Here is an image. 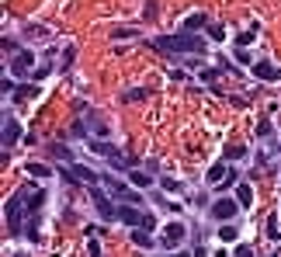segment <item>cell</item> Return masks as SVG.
I'll return each mask as SVG.
<instances>
[{
  "instance_id": "6da1fadb",
  "label": "cell",
  "mask_w": 281,
  "mask_h": 257,
  "mask_svg": "<svg viewBox=\"0 0 281 257\" xmlns=\"http://www.w3.org/2000/svg\"><path fill=\"white\" fill-rule=\"evenodd\" d=\"M163 52H205V39L191 35V32H177V35H163L153 42Z\"/></svg>"
},
{
  "instance_id": "7a4b0ae2",
  "label": "cell",
  "mask_w": 281,
  "mask_h": 257,
  "mask_svg": "<svg viewBox=\"0 0 281 257\" xmlns=\"http://www.w3.org/2000/svg\"><path fill=\"white\" fill-rule=\"evenodd\" d=\"M21 195H24V191H18V195L7 198V233H11V237H18V233H21V216H24Z\"/></svg>"
},
{
  "instance_id": "3957f363",
  "label": "cell",
  "mask_w": 281,
  "mask_h": 257,
  "mask_svg": "<svg viewBox=\"0 0 281 257\" xmlns=\"http://www.w3.org/2000/svg\"><path fill=\"white\" fill-rule=\"evenodd\" d=\"M118 219L125 226H142V230L153 226V216H149V212H139L136 205H118Z\"/></svg>"
},
{
  "instance_id": "277c9868",
  "label": "cell",
  "mask_w": 281,
  "mask_h": 257,
  "mask_svg": "<svg viewBox=\"0 0 281 257\" xmlns=\"http://www.w3.org/2000/svg\"><path fill=\"white\" fill-rule=\"evenodd\" d=\"M101 181L108 184V191H111V195H115V198H125L129 205H139V202H142V195H139V191H132V188H129V184H121L118 178H111V174H104Z\"/></svg>"
},
{
  "instance_id": "5b68a950",
  "label": "cell",
  "mask_w": 281,
  "mask_h": 257,
  "mask_svg": "<svg viewBox=\"0 0 281 257\" xmlns=\"http://www.w3.org/2000/svg\"><path fill=\"white\" fill-rule=\"evenodd\" d=\"M236 212H240V202H233V198H219V202H212V219H219V222H229Z\"/></svg>"
},
{
  "instance_id": "8992f818",
  "label": "cell",
  "mask_w": 281,
  "mask_h": 257,
  "mask_svg": "<svg viewBox=\"0 0 281 257\" xmlns=\"http://www.w3.org/2000/svg\"><path fill=\"white\" fill-rule=\"evenodd\" d=\"M90 195H94V205H98V212L101 219H118V209H115V202L104 195L101 188H90Z\"/></svg>"
},
{
  "instance_id": "52a82bcc",
  "label": "cell",
  "mask_w": 281,
  "mask_h": 257,
  "mask_svg": "<svg viewBox=\"0 0 281 257\" xmlns=\"http://www.w3.org/2000/svg\"><path fill=\"white\" fill-rule=\"evenodd\" d=\"M63 174H66V181H83V184H98V174L94 170H87V167H80V163H70V167H63Z\"/></svg>"
},
{
  "instance_id": "ba28073f",
  "label": "cell",
  "mask_w": 281,
  "mask_h": 257,
  "mask_svg": "<svg viewBox=\"0 0 281 257\" xmlns=\"http://www.w3.org/2000/svg\"><path fill=\"white\" fill-rule=\"evenodd\" d=\"M181 240H184V222H170V226L163 230L160 243H163V247H177Z\"/></svg>"
},
{
  "instance_id": "9c48e42d",
  "label": "cell",
  "mask_w": 281,
  "mask_h": 257,
  "mask_svg": "<svg viewBox=\"0 0 281 257\" xmlns=\"http://www.w3.org/2000/svg\"><path fill=\"white\" fill-rule=\"evenodd\" d=\"M18 139H21V125L14 119H4V153H7Z\"/></svg>"
},
{
  "instance_id": "30bf717a",
  "label": "cell",
  "mask_w": 281,
  "mask_h": 257,
  "mask_svg": "<svg viewBox=\"0 0 281 257\" xmlns=\"http://www.w3.org/2000/svg\"><path fill=\"white\" fill-rule=\"evenodd\" d=\"M32 63H35V56H32L28 49H18V56H14V63H11V70H14L18 77H24V73L32 70Z\"/></svg>"
},
{
  "instance_id": "8fae6325",
  "label": "cell",
  "mask_w": 281,
  "mask_h": 257,
  "mask_svg": "<svg viewBox=\"0 0 281 257\" xmlns=\"http://www.w3.org/2000/svg\"><path fill=\"white\" fill-rule=\"evenodd\" d=\"M205 21H208V14H205V11H195V14H188V18H184L181 32H191V35H195L198 28H205Z\"/></svg>"
},
{
  "instance_id": "7c38bea8",
  "label": "cell",
  "mask_w": 281,
  "mask_h": 257,
  "mask_svg": "<svg viewBox=\"0 0 281 257\" xmlns=\"http://www.w3.org/2000/svg\"><path fill=\"white\" fill-rule=\"evenodd\" d=\"M254 73H257V77H264V80H278V77H281V70H274L271 63H254Z\"/></svg>"
},
{
  "instance_id": "4fadbf2b",
  "label": "cell",
  "mask_w": 281,
  "mask_h": 257,
  "mask_svg": "<svg viewBox=\"0 0 281 257\" xmlns=\"http://www.w3.org/2000/svg\"><path fill=\"white\" fill-rule=\"evenodd\" d=\"M205 178H208V184H222V181L229 178V167H226V163H215V167H212Z\"/></svg>"
},
{
  "instance_id": "5bb4252c",
  "label": "cell",
  "mask_w": 281,
  "mask_h": 257,
  "mask_svg": "<svg viewBox=\"0 0 281 257\" xmlns=\"http://www.w3.org/2000/svg\"><path fill=\"white\" fill-rule=\"evenodd\" d=\"M236 202H240V209L254 205V188H250V184H240V191H236Z\"/></svg>"
},
{
  "instance_id": "9a60e30c",
  "label": "cell",
  "mask_w": 281,
  "mask_h": 257,
  "mask_svg": "<svg viewBox=\"0 0 281 257\" xmlns=\"http://www.w3.org/2000/svg\"><path fill=\"white\" fill-rule=\"evenodd\" d=\"M42 202H45V191H35V195H32V202H28V212H32V222H35V216H39Z\"/></svg>"
},
{
  "instance_id": "2e32d148",
  "label": "cell",
  "mask_w": 281,
  "mask_h": 257,
  "mask_svg": "<svg viewBox=\"0 0 281 257\" xmlns=\"http://www.w3.org/2000/svg\"><path fill=\"white\" fill-rule=\"evenodd\" d=\"M129 181H132L136 188H149V184H153V178H149V174H142V170H132V174H129Z\"/></svg>"
},
{
  "instance_id": "e0dca14e",
  "label": "cell",
  "mask_w": 281,
  "mask_h": 257,
  "mask_svg": "<svg viewBox=\"0 0 281 257\" xmlns=\"http://www.w3.org/2000/svg\"><path fill=\"white\" fill-rule=\"evenodd\" d=\"M219 240H222V243H236V240H240L236 226H222V230H219Z\"/></svg>"
},
{
  "instance_id": "ac0fdd59",
  "label": "cell",
  "mask_w": 281,
  "mask_h": 257,
  "mask_svg": "<svg viewBox=\"0 0 281 257\" xmlns=\"http://www.w3.org/2000/svg\"><path fill=\"white\" fill-rule=\"evenodd\" d=\"M132 243H136V247H153V237L142 233V230H132Z\"/></svg>"
},
{
  "instance_id": "d6986e66",
  "label": "cell",
  "mask_w": 281,
  "mask_h": 257,
  "mask_svg": "<svg viewBox=\"0 0 281 257\" xmlns=\"http://www.w3.org/2000/svg\"><path fill=\"white\" fill-rule=\"evenodd\" d=\"M264 233H267L271 240H278L281 230H278V219H274V216H267V219H264Z\"/></svg>"
},
{
  "instance_id": "ffe728a7",
  "label": "cell",
  "mask_w": 281,
  "mask_h": 257,
  "mask_svg": "<svg viewBox=\"0 0 281 257\" xmlns=\"http://www.w3.org/2000/svg\"><path fill=\"white\" fill-rule=\"evenodd\" d=\"M236 157H246V146H226V160H236Z\"/></svg>"
},
{
  "instance_id": "44dd1931",
  "label": "cell",
  "mask_w": 281,
  "mask_h": 257,
  "mask_svg": "<svg viewBox=\"0 0 281 257\" xmlns=\"http://www.w3.org/2000/svg\"><path fill=\"white\" fill-rule=\"evenodd\" d=\"M90 150H94L98 157H111V153H115V146H108V142H94Z\"/></svg>"
},
{
  "instance_id": "7402d4cb",
  "label": "cell",
  "mask_w": 281,
  "mask_h": 257,
  "mask_svg": "<svg viewBox=\"0 0 281 257\" xmlns=\"http://www.w3.org/2000/svg\"><path fill=\"white\" fill-rule=\"evenodd\" d=\"M108 160H111V163H115L118 170H125V167H129V157H121L118 150H115V153H111V157H108Z\"/></svg>"
},
{
  "instance_id": "603a6c76",
  "label": "cell",
  "mask_w": 281,
  "mask_h": 257,
  "mask_svg": "<svg viewBox=\"0 0 281 257\" xmlns=\"http://www.w3.org/2000/svg\"><path fill=\"white\" fill-rule=\"evenodd\" d=\"M24 170H28V174H35V178H45V174H49V167H42V163H28Z\"/></svg>"
},
{
  "instance_id": "cb8c5ba5",
  "label": "cell",
  "mask_w": 281,
  "mask_h": 257,
  "mask_svg": "<svg viewBox=\"0 0 281 257\" xmlns=\"http://www.w3.org/2000/svg\"><path fill=\"white\" fill-rule=\"evenodd\" d=\"M35 91H39V87H35V83H21V87H18V98H32V94H35Z\"/></svg>"
},
{
  "instance_id": "d4e9b609",
  "label": "cell",
  "mask_w": 281,
  "mask_h": 257,
  "mask_svg": "<svg viewBox=\"0 0 281 257\" xmlns=\"http://www.w3.org/2000/svg\"><path fill=\"white\" fill-rule=\"evenodd\" d=\"M52 157H59V160H70V163H73V157H70V150H66V146H52Z\"/></svg>"
},
{
  "instance_id": "484cf974",
  "label": "cell",
  "mask_w": 281,
  "mask_h": 257,
  "mask_svg": "<svg viewBox=\"0 0 281 257\" xmlns=\"http://www.w3.org/2000/svg\"><path fill=\"white\" fill-rule=\"evenodd\" d=\"M121 98H125V101H142V98H146V91H125Z\"/></svg>"
},
{
  "instance_id": "4316f807",
  "label": "cell",
  "mask_w": 281,
  "mask_h": 257,
  "mask_svg": "<svg viewBox=\"0 0 281 257\" xmlns=\"http://www.w3.org/2000/svg\"><path fill=\"white\" fill-rule=\"evenodd\" d=\"M236 257H254V247H250V243H240V247H236Z\"/></svg>"
},
{
  "instance_id": "83f0119b",
  "label": "cell",
  "mask_w": 281,
  "mask_h": 257,
  "mask_svg": "<svg viewBox=\"0 0 281 257\" xmlns=\"http://www.w3.org/2000/svg\"><path fill=\"white\" fill-rule=\"evenodd\" d=\"M160 184H163V188H167V191H177V188H181V184H177V181H174V178H163Z\"/></svg>"
},
{
  "instance_id": "f1b7e54d",
  "label": "cell",
  "mask_w": 281,
  "mask_h": 257,
  "mask_svg": "<svg viewBox=\"0 0 281 257\" xmlns=\"http://www.w3.org/2000/svg\"><path fill=\"white\" fill-rule=\"evenodd\" d=\"M257 136H271V122H267V119L257 125Z\"/></svg>"
},
{
  "instance_id": "f546056e",
  "label": "cell",
  "mask_w": 281,
  "mask_h": 257,
  "mask_svg": "<svg viewBox=\"0 0 281 257\" xmlns=\"http://www.w3.org/2000/svg\"><path fill=\"white\" fill-rule=\"evenodd\" d=\"M254 39H257L254 32H243V35H240V42H236V45H250V42H254Z\"/></svg>"
},
{
  "instance_id": "4dcf8cb0",
  "label": "cell",
  "mask_w": 281,
  "mask_h": 257,
  "mask_svg": "<svg viewBox=\"0 0 281 257\" xmlns=\"http://www.w3.org/2000/svg\"><path fill=\"white\" fill-rule=\"evenodd\" d=\"M49 70H52V66H49V63H45V66H39V70H35V73H32V77H35V80H45V73H49Z\"/></svg>"
},
{
  "instance_id": "1f68e13d",
  "label": "cell",
  "mask_w": 281,
  "mask_h": 257,
  "mask_svg": "<svg viewBox=\"0 0 281 257\" xmlns=\"http://www.w3.org/2000/svg\"><path fill=\"white\" fill-rule=\"evenodd\" d=\"M87 250H90V257H101V243H98V240H90V243H87Z\"/></svg>"
},
{
  "instance_id": "d6a6232c",
  "label": "cell",
  "mask_w": 281,
  "mask_h": 257,
  "mask_svg": "<svg viewBox=\"0 0 281 257\" xmlns=\"http://www.w3.org/2000/svg\"><path fill=\"white\" fill-rule=\"evenodd\" d=\"M170 257H195V254H184V250H181V254H170Z\"/></svg>"
},
{
  "instance_id": "836d02e7",
  "label": "cell",
  "mask_w": 281,
  "mask_h": 257,
  "mask_svg": "<svg viewBox=\"0 0 281 257\" xmlns=\"http://www.w3.org/2000/svg\"><path fill=\"white\" fill-rule=\"evenodd\" d=\"M278 150H281V146H278Z\"/></svg>"
}]
</instances>
